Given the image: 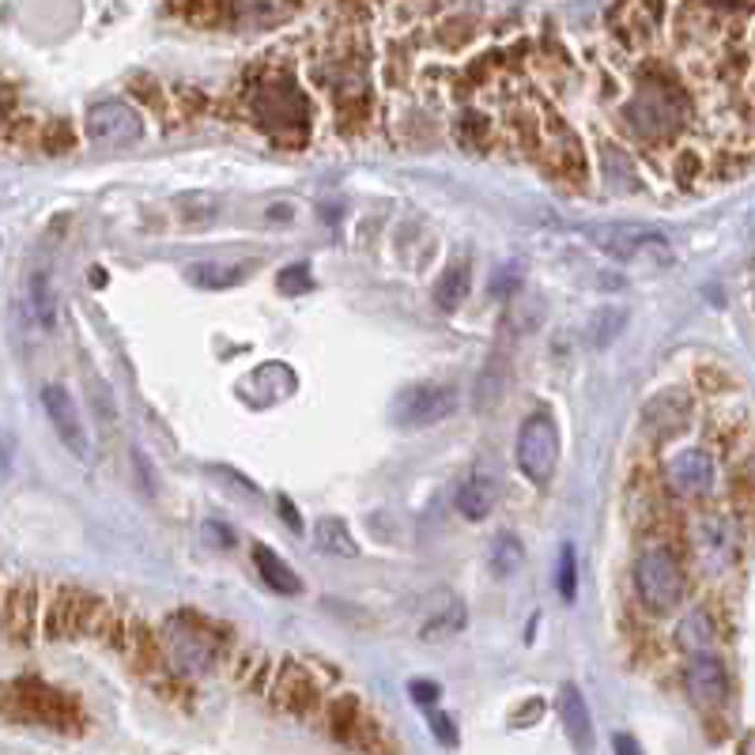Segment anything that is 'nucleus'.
Segmentation results:
<instances>
[{
  "label": "nucleus",
  "mask_w": 755,
  "mask_h": 755,
  "mask_svg": "<svg viewBox=\"0 0 755 755\" xmlns=\"http://www.w3.org/2000/svg\"><path fill=\"white\" fill-rule=\"evenodd\" d=\"M87 140L99 144V148H128L144 136V122L128 102L107 99V102H95L87 110Z\"/></svg>",
  "instance_id": "nucleus-4"
},
{
  "label": "nucleus",
  "mask_w": 755,
  "mask_h": 755,
  "mask_svg": "<svg viewBox=\"0 0 755 755\" xmlns=\"http://www.w3.org/2000/svg\"><path fill=\"white\" fill-rule=\"evenodd\" d=\"M465 631V605H449L446 612L435 616V620H428L420 628V639L423 642H442V639H449V634H461Z\"/></svg>",
  "instance_id": "nucleus-20"
},
{
  "label": "nucleus",
  "mask_w": 755,
  "mask_h": 755,
  "mask_svg": "<svg viewBox=\"0 0 755 755\" xmlns=\"http://www.w3.org/2000/svg\"><path fill=\"white\" fill-rule=\"evenodd\" d=\"M314 536H318V548L329 552V556H344V559H356L359 548L356 541H351L348 525H344L341 518H321L314 525Z\"/></svg>",
  "instance_id": "nucleus-16"
},
{
  "label": "nucleus",
  "mask_w": 755,
  "mask_h": 755,
  "mask_svg": "<svg viewBox=\"0 0 755 755\" xmlns=\"http://www.w3.org/2000/svg\"><path fill=\"white\" fill-rule=\"evenodd\" d=\"M669 484L677 495H706L714 487V457L706 449H684V454L672 457L669 465Z\"/></svg>",
  "instance_id": "nucleus-7"
},
{
  "label": "nucleus",
  "mask_w": 755,
  "mask_h": 755,
  "mask_svg": "<svg viewBox=\"0 0 755 755\" xmlns=\"http://www.w3.org/2000/svg\"><path fill=\"white\" fill-rule=\"evenodd\" d=\"M593 238H597L601 250L620 257V261H642L646 253L669 257V238L654 227H605L593 231Z\"/></svg>",
  "instance_id": "nucleus-6"
},
{
  "label": "nucleus",
  "mask_w": 755,
  "mask_h": 755,
  "mask_svg": "<svg viewBox=\"0 0 755 755\" xmlns=\"http://www.w3.org/2000/svg\"><path fill=\"white\" fill-rule=\"evenodd\" d=\"M276 506H280V518L287 521V529H295V533H302V521H299V513H295L292 499H287V495H280Z\"/></svg>",
  "instance_id": "nucleus-28"
},
{
  "label": "nucleus",
  "mask_w": 755,
  "mask_h": 755,
  "mask_svg": "<svg viewBox=\"0 0 755 755\" xmlns=\"http://www.w3.org/2000/svg\"><path fill=\"white\" fill-rule=\"evenodd\" d=\"M389 412H393V423H400L405 431L435 428V423L449 420V416L457 412V389L438 385V382L408 385V389L397 393Z\"/></svg>",
  "instance_id": "nucleus-2"
},
{
  "label": "nucleus",
  "mask_w": 755,
  "mask_h": 755,
  "mask_svg": "<svg viewBox=\"0 0 755 755\" xmlns=\"http://www.w3.org/2000/svg\"><path fill=\"white\" fill-rule=\"evenodd\" d=\"M253 567H257V574L264 578V585H272V590L284 593V597H299V593H302L299 574H295V570L287 567L276 552L264 548V544H257V548H253Z\"/></svg>",
  "instance_id": "nucleus-12"
},
{
  "label": "nucleus",
  "mask_w": 755,
  "mask_h": 755,
  "mask_svg": "<svg viewBox=\"0 0 755 755\" xmlns=\"http://www.w3.org/2000/svg\"><path fill=\"white\" fill-rule=\"evenodd\" d=\"M42 408H46V416H50L58 438L69 446V454L87 461V457H91V438H87V423L79 420V408H76V400H72V393L64 389V385H46Z\"/></svg>",
  "instance_id": "nucleus-5"
},
{
  "label": "nucleus",
  "mask_w": 755,
  "mask_h": 755,
  "mask_svg": "<svg viewBox=\"0 0 755 755\" xmlns=\"http://www.w3.org/2000/svg\"><path fill=\"white\" fill-rule=\"evenodd\" d=\"M506 385H510V363L503 359V351H495L476 378V408L499 405V400L506 397Z\"/></svg>",
  "instance_id": "nucleus-13"
},
{
  "label": "nucleus",
  "mask_w": 755,
  "mask_h": 755,
  "mask_svg": "<svg viewBox=\"0 0 755 755\" xmlns=\"http://www.w3.org/2000/svg\"><path fill=\"white\" fill-rule=\"evenodd\" d=\"M27 307H30V318L38 321V329H46V333L58 329L61 302H58V287H53L50 269H35L27 276Z\"/></svg>",
  "instance_id": "nucleus-10"
},
{
  "label": "nucleus",
  "mask_w": 755,
  "mask_h": 755,
  "mask_svg": "<svg viewBox=\"0 0 755 755\" xmlns=\"http://www.w3.org/2000/svg\"><path fill=\"white\" fill-rule=\"evenodd\" d=\"M133 469H136V476H140V487L148 495H156L159 487H156V469H148V457L140 454V449H133Z\"/></svg>",
  "instance_id": "nucleus-27"
},
{
  "label": "nucleus",
  "mask_w": 755,
  "mask_h": 755,
  "mask_svg": "<svg viewBox=\"0 0 755 755\" xmlns=\"http://www.w3.org/2000/svg\"><path fill=\"white\" fill-rule=\"evenodd\" d=\"M556 465H559L556 423H552L548 412L529 416V420L521 423V435H518V469L525 472L529 484L544 487L556 476Z\"/></svg>",
  "instance_id": "nucleus-3"
},
{
  "label": "nucleus",
  "mask_w": 755,
  "mask_h": 755,
  "mask_svg": "<svg viewBox=\"0 0 755 755\" xmlns=\"http://www.w3.org/2000/svg\"><path fill=\"white\" fill-rule=\"evenodd\" d=\"M623 325H628V310L623 307H605V310H597L590 321V341H593V348H608V344L616 341V336L623 333Z\"/></svg>",
  "instance_id": "nucleus-19"
},
{
  "label": "nucleus",
  "mask_w": 755,
  "mask_h": 755,
  "mask_svg": "<svg viewBox=\"0 0 755 755\" xmlns=\"http://www.w3.org/2000/svg\"><path fill=\"white\" fill-rule=\"evenodd\" d=\"M408 695H412L416 706H435L442 688L435 684V680H412V684H408Z\"/></svg>",
  "instance_id": "nucleus-25"
},
{
  "label": "nucleus",
  "mask_w": 755,
  "mask_h": 755,
  "mask_svg": "<svg viewBox=\"0 0 755 755\" xmlns=\"http://www.w3.org/2000/svg\"><path fill=\"white\" fill-rule=\"evenodd\" d=\"M469 287H472V276H469V269H465V264L446 269V276H442L438 287H435L438 310H446V314H449V310H457L465 299H469Z\"/></svg>",
  "instance_id": "nucleus-18"
},
{
  "label": "nucleus",
  "mask_w": 755,
  "mask_h": 755,
  "mask_svg": "<svg viewBox=\"0 0 755 755\" xmlns=\"http://www.w3.org/2000/svg\"><path fill=\"white\" fill-rule=\"evenodd\" d=\"M186 280L205 292H223V287H235L246 280V269L243 264H189L186 269Z\"/></svg>",
  "instance_id": "nucleus-15"
},
{
  "label": "nucleus",
  "mask_w": 755,
  "mask_h": 755,
  "mask_svg": "<svg viewBox=\"0 0 755 755\" xmlns=\"http://www.w3.org/2000/svg\"><path fill=\"white\" fill-rule=\"evenodd\" d=\"M215 215H220V197H212V193H186L178 200L182 227H208V223H215Z\"/></svg>",
  "instance_id": "nucleus-17"
},
{
  "label": "nucleus",
  "mask_w": 755,
  "mask_h": 755,
  "mask_svg": "<svg viewBox=\"0 0 755 755\" xmlns=\"http://www.w3.org/2000/svg\"><path fill=\"white\" fill-rule=\"evenodd\" d=\"M521 280H525V264L521 261H503L499 269H495V276H492V284H487V292L495 295V299H513L518 295V287H521Z\"/></svg>",
  "instance_id": "nucleus-21"
},
{
  "label": "nucleus",
  "mask_w": 755,
  "mask_h": 755,
  "mask_svg": "<svg viewBox=\"0 0 755 755\" xmlns=\"http://www.w3.org/2000/svg\"><path fill=\"white\" fill-rule=\"evenodd\" d=\"M556 585H559V597H564L567 605H574V597H578V552H574V544H564V548H559Z\"/></svg>",
  "instance_id": "nucleus-22"
},
{
  "label": "nucleus",
  "mask_w": 755,
  "mask_h": 755,
  "mask_svg": "<svg viewBox=\"0 0 755 755\" xmlns=\"http://www.w3.org/2000/svg\"><path fill=\"white\" fill-rule=\"evenodd\" d=\"M684 680H688V695H692L698 706H714V703H721V698L729 695L726 665H721L718 657L698 654V649H695L692 665H688Z\"/></svg>",
  "instance_id": "nucleus-8"
},
{
  "label": "nucleus",
  "mask_w": 755,
  "mask_h": 755,
  "mask_svg": "<svg viewBox=\"0 0 755 755\" xmlns=\"http://www.w3.org/2000/svg\"><path fill=\"white\" fill-rule=\"evenodd\" d=\"M680 642L688 649H706L714 642V628L706 620V612H688L684 623H680Z\"/></svg>",
  "instance_id": "nucleus-23"
},
{
  "label": "nucleus",
  "mask_w": 755,
  "mask_h": 755,
  "mask_svg": "<svg viewBox=\"0 0 755 755\" xmlns=\"http://www.w3.org/2000/svg\"><path fill=\"white\" fill-rule=\"evenodd\" d=\"M559 718H564V729L578 752L593 748V721H590V706H585L582 692L574 684H567L559 692Z\"/></svg>",
  "instance_id": "nucleus-11"
},
{
  "label": "nucleus",
  "mask_w": 755,
  "mask_h": 755,
  "mask_svg": "<svg viewBox=\"0 0 755 755\" xmlns=\"http://www.w3.org/2000/svg\"><path fill=\"white\" fill-rule=\"evenodd\" d=\"M634 590H639V601L646 605V612L665 616L684 597V574H680L677 559L665 548H646L634 559Z\"/></svg>",
  "instance_id": "nucleus-1"
},
{
  "label": "nucleus",
  "mask_w": 755,
  "mask_h": 755,
  "mask_svg": "<svg viewBox=\"0 0 755 755\" xmlns=\"http://www.w3.org/2000/svg\"><path fill=\"white\" fill-rule=\"evenodd\" d=\"M521 564H525V548H521V541L513 533H499L492 541V548H487V570H492L495 578H513L521 570Z\"/></svg>",
  "instance_id": "nucleus-14"
},
{
  "label": "nucleus",
  "mask_w": 755,
  "mask_h": 755,
  "mask_svg": "<svg viewBox=\"0 0 755 755\" xmlns=\"http://www.w3.org/2000/svg\"><path fill=\"white\" fill-rule=\"evenodd\" d=\"M541 710H544V703H541V698H533V703H525L518 714H513V726H525V721H533Z\"/></svg>",
  "instance_id": "nucleus-29"
},
{
  "label": "nucleus",
  "mask_w": 755,
  "mask_h": 755,
  "mask_svg": "<svg viewBox=\"0 0 755 755\" xmlns=\"http://www.w3.org/2000/svg\"><path fill=\"white\" fill-rule=\"evenodd\" d=\"M431 733L438 737L442 748H454V744H457V729H454V721H449L446 714H435V718H431Z\"/></svg>",
  "instance_id": "nucleus-26"
},
{
  "label": "nucleus",
  "mask_w": 755,
  "mask_h": 755,
  "mask_svg": "<svg viewBox=\"0 0 755 755\" xmlns=\"http://www.w3.org/2000/svg\"><path fill=\"white\" fill-rule=\"evenodd\" d=\"M454 503L469 521H484L487 513L495 510V503H499V480H495L487 469H472L469 476L457 484Z\"/></svg>",
  "instance_id": "nucleus-9"
},
{
  "label": "nucleus",
  "mask_w": 755,
  "mask_h": 755,
  "mask_svg": "<svg viewBox=\"0 0 755 755\" xmlns=\"http://www.w3.org/2000/svg\"><path fill=\"white\" fill-rule=\"evenodd\" d=\"M280 292H284V295L310 292V269H307V264H292V269L280 272Z\"/></svg>",
  "instance_id": "nucleus-24"
},
{
  "label": "nucleus",
  "mask_w": 755,
  "mask_h": 755,
  "mask_svg": "<svg viewBox=\"0 0 755 755\" xmlns=\"http://www.w3.org/2000/svg\"><path fill=\"white\" fill-rule=\"evenodd\" d=\"M616 752H628L631 755V752H639V744H634L631 737H616Z\"/></svg>",
  "instance_id": "nucleus-30"
}]
</instances>
